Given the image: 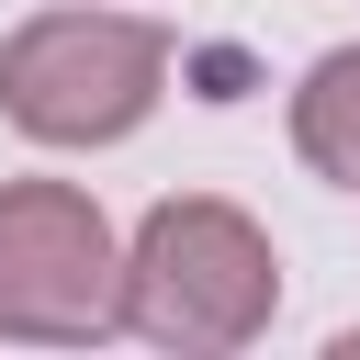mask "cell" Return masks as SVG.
<instances>
[{
	"label": "cell",
	"instance_id": "cell-1",
	"mask_svg": "<svg viewBox=\"0 0 360 360\" xmlns=\"http://www.w3.org/2000/svg\"><path fill=\"white\" fill-rule=\"evenodd\" d=\"M270 304H281V259L214 191L158 202L124 248V326L158 349H248L270 326Z\"/></svg>",
	"mask_w": 360,
	"mask_h": 360
},
{
	"label": "cell",
	"instance_id": "cell-2",
	"mask_svg": "<svg viewBox=\"0 0 360 360\" xmlns=\"http://www.w3.org/2000/svg\"><path fill=\"white\" fill-rule=\"evenodd\" d=\"M169 34L135 11H34L0 45V112L34 146H112L158 112Z\"/></svg>",
	"mask_w": 360,
	"mask_h": 360
},
{
	"label": "cell",
	"instance_id": "cell-3",
	"mask_svg": "<svg viewBox=\"0 0 360 360\" xmlns=\"http://www.w3.org/2000/svg\"><path fill=\"white\" fill-rule=\"evenodd\" d=\"M124 326V248L90 191L68 180H0V338L79 349Z\"/></svg>",
	"mask_w": 360,
	"mask_h": 360
},
{
	"label": "cell",
	"instance_id": "cell-4",
	"mask_svg": "<svg viewBox=\"0 0 360 360\" xmlns=\"http://www.w3.org/2000/svg\"><path fill=\"white\" fill-rule=\"evenodd\" d=\"M292 146L315 180L360 191V45H326L304 79H292Z\"/></svg>",
	"mask_w": 360,
	"mask_h": 360
}]
</instances>
